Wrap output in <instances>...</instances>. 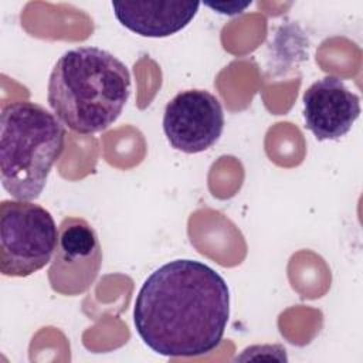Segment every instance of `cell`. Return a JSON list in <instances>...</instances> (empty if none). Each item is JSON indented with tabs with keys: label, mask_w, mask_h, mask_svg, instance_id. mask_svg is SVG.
<instances>
[{
	"label": "cell",
	"mask_w": 363,
	"mask_h": 363,
	"mask_svg": "<svg viewBox=\"0 0 363 363\" xmlns=\"http://www.w3.org/2000/svg\"><path fill=\"white\" fill-rule=\"evenodd\" d=\"M251 4V1H244V3H240V1H231V3H225V1H221V3H206V6L211 7L213 10H217V13H221V14H238V13H242V10L245 7H248Z\"/></svg>",
	"instance_id": "9c48e42d"
},
{
	"label": "cell",
	"mask_w": 363,
	"mask_h": 363,
	"mask_svg": "<svg viewBox=\"0 0 363 363\" xmlns=\"http://www.w3.org/2000/svg\"><path fill=\"white\" fill-rule=\"evenodd\" d=\"M199 1L159 0V1H112L116 20L132 33L163 38L187 27L199 11Z\"/></svg>",
	"instance_id": "ba28073f"
},
{
	"label": "cell",
	"mask_w": 363,
	"mask_h": 363,
	"mask_svg": "<svg viewBox=\"0 0 363 363\" xmlns=\"http://www.w3.org/2000/svg\"><path fill=\"white\" fill-rule=\"evenodd\" d=\"M128 67L99 47H77L55 62L47 88L54 115L68 129L91 135L109 128L130 96Z\"/></svg>",
	"instance_id": "7a4b0ae2"
},
{
	"label": "cell",
	"mask_w": 363,
	"mask_h": 363,
	"mask_svg": "<svg viewBox=\"0 0 363 363\" xmlns=\"http://www.w3.org/2000/svg\"><path fill=\"white\" fill-rule=\"evenodd\" d=\"M230 318L225 279L197 259L179 258L155 269L142 284L133 325L143 343L166 357L213 352Z\"/></svg>",
	"instance_id": "6da1fadb"
},
{
	"label": "cell",
	"mask_w": 363,
	"mask_h": 363,
	"mask_svg": "<svg viewBox=\"0 0 363 363\" xmlns=\"http://www.w3.org/2000/svg\"><path fill=\"white\" fill-rule=\"evenodd\" d=\"M102 265V248L94 227L84 218L65 217L58 225L57 247L48 269L51 288L67 296L84 294Z\"/></svg>",
	"instance_id": "5b68a950"
},
{
	"label": "cell",
	"mask_w": 363,
	"mask_h": 363,
	"mask_svg": "<svg viewBox=\"0 0 363 363\" xmlns=\"http://www.w3.org/2000/svg\"><path fill=\"white\" fill-rule=\"evenodd\" d=\"M305 128L318 140L345 136L360 115V98L335 75L315 81L303 92Z\"/></svg>",
	"instance_id": "52a82bcc"
},
{
	"label": "cell",
	"mask_w": 363,
	"mask_h": 363,
	"mask_svg": "<svg viewBox=\"0 0 363 363\" xmlns=\"http://www.w3.org/2000/svg\"><path fill=\"white\" fill-rule=\"evenodd\" d=\"M64 143V125L43 105L31 101L4 104L0 115L3 189L16 200H37Z\"/></svg>",
	"instance_id": "3957f363"
},
{
	"label": "cell",
	"mask_w": 363,
	"mask_h": 363,
	"mask_svg": "<svg viewBox=\"0 0 363 363\" xmlns=\"http://www.w3.org/2000/svg\"><path fill=\"white\" fill-rule=\"evenodd\" d=\"M58 227L48 210L26 200L0 203V272L24 278L51 262Z\"/></svg>",
	"instance_id": "277c9868"
},
{
	"label": "cell",
	"mask_w": 363,
	"mask_h": 363,
	"mask_svg": "<svg viewBox=\"0 0 363 363\" xmlns=\"http://www.w3.org/2000/svg\"><path fill=\"white\" fill-rule=\"evenodd\" d=\"M224 129L220 101L206 89H186L176 94L163 113V132L176 150L200 153L210 149Z\"/></svg>",
	"instance_id": "8992f818"
}]
</instances>
